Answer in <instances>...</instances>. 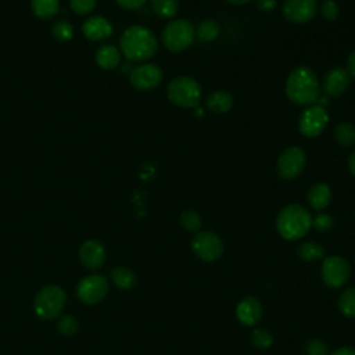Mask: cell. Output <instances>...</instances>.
Segmentation results:
<instances>
[{"mask_svg":"<svg viewBox=\"0 0 355 355\" xmlns=\"http://www.w3.org/2000/svg\"><path fill=\"white\" fill-rule=\"evenodd\" d=\"M329 123V114L319 104L308 105L300 115L298 130L305 137H318L323 133Z\"/></svg>","mask_w":355,"mask_h":355,"instance_id":"9","label":"cell"},{"mask_svg":"<svg viewBox=\"0 0 355 355\" xmlns=\"http://www.w3.org/2000/svg\"><path fill=\"white\" fill-rule=\"evenodd\" d=\"M349 86H351V78L347 69L341 67H336L330 69L322 82V89L324 94L329 97L343 96L349 89Z\"/></svg>","mask_w":355,"mask_h":355,"instance_id":"14","label":"cell"},{"mask_svg":"<svg viewBox=\"0 0 355 355\" xmlns=\"http://www.w3.org/2000/svg\"><path fill=\"white\" fill-rule=\"evenodd\" d=\"M121 51L129 61L150 60L158 50L155 35L143 25H133L125 29L119 40Z\"/></svg>","mask_w":355,"mask_h":355,"instance_id":"2","label":"cell"},{"mask_svg":"<svg viewBox=\"0 0 355 355\" xmlns=\"http://www.w3.org/2000/svg\"><path fill=\"white\" fill-rule=\"evenodd\" d=\"M162 69L153 62L140 64L129 72L130 85L140 92H147L158 87L162 82Z\"/></svg>","mask_w":355,"mask_h":355,"instance_id":"12","label":"cell"},{"mask_svg":"<svg viewBox=\"0 0 355 355\" xmlns=\"http://www.w3.org/2000/svg\"><path fill=\"white\" fill-rule=\"evenodd\" d=\"M179 223L180 226L186 230V232H190V233H197L200 232L201 229V225H202V219H201V215L194 211V209H186L180 214L179 216Z\"/></svg>","mask_w":355,"mask_h":355,"instance_id":"28","label":"cell"},{"mask_svg":"<svg viewBox=\"0 0 355 355\" xmlns=\"http://www.w3.org/2000/svg\"><path fill=\"white\" fill-rule=\"evenodd\" d=\"M220 33V26L214 19H202L196 28V36L201 42H214Z\"/></svg>","mask_w":355,"mask_h":355,"instance_id":"25","label":"cell"},{"mask_svg":"<svg viewBox=\"0 0 355 355\" xmlns=\"http://www.w3.org/2000/svg\"><path fill=\"white\" fill-rule=\"evenodd\" d=\"M194 26L182 18L169 21L161 33V42L164 47L171 53H180L186 50L194 42Z\"/></svg>","mask_w":355,"mask_h":355,"instance_id":"5","label":"cell"},{"mask_svg":"<svg viewBox=\"0 0 355 355\" xmlns=\"http://www.w3.org/2000/svg\"><path fill=\"white\" fill-rule=\"evenodd\" d=\"M305 355H329V347L323 340L312 338L305 344Z\"/></svg>","mask_w":355,"mask_h":355,"instance_id":"33","label":"cell"},{"mask_svg":"<svg viewBox=\"0 0 355 355\" xmlns=\"http://www.w3.org/2000/svg\"><path fill=\"white\" fill-rule=\"evenodd\" d=\"M83 35L90 40H104L112 33V25L104 17L96 15L89 19L82 26Z\"/></svg>","mask_w":355,"mask_h":355,"instance_id":"17","label":"cell"},{"mask_svg":"<svg viewBox=\"0 0 355 355\" xmlns=\"http://www.w3.org/2000/svg\"><path fill=\"white\" fill-rule=\"evenodd\" d=\"M334 220L329 214H318L315 218H312V227H315V230L320 232V233H326L329 230L333 229Z\"/></svg>","mask_w":355,"mask_h":355,"instance_id":"32","label":"cell"},{"mask_svg":"<svg viewBox=\"0 0 355 355\" xmlns=\"http://www.w3.org/2000/svg\"><path fill=\"white\" fill-rule=\"evenodd\" d=\"M226 1L230 3V4H233V6H244V4L250 3L251 0H226Z\"/></svg>","mask_w":355,"mask_h":355,"instance_id":"41","label":"cell"},{"mask_svg":"<svg viewBox=\"0 0 355 355\" xmlns=\"http://www.w3.org/2000/svg\"><path fill=\"white\" fill-rule=\"evenodd\" d=\"M96 62L103 69H114L121 64V53L115 46L104 44L96 51Z\"/></svg>","mask_w":355,"mask_h":355,"instance_id":"20","label":"cell"},{"mask_svg":"<svg viewBox=\"0 0 355 355\" xmlns=\"http://www.w3.org/2000/svg\"><path fill=\"white\" fill-rule=\"evenodd\" d=\"M205 107L215 114H225L233 107V97L226 90H216L207 96Z\"/></svg>","mask_w":355,"mask_h":355,"instance_id":"19","label":"cell"},{"mask_svg":"<svg viewBox=\"0 0 355 355\" xmlns=\"http://www.w3.org/2000/svg\"><path fill=\"white\" fill-rule=\"evenodd\" d=\"M338 311L349 319H355V287L345 288L337 301Z\"/></svg>","mask_w":355,"mask_h":355,"instance_id":"27","label":"cell"},{"mask_svg":"<svg viewBox=\"0 0 355 355\" xmlns=\"http://www.w3.org/2000/svg\"><path fill=\"white\" fill-rule=\"evenodd\" d=\"M225 245L222 239L209 230L197 232L191 239V251L205 262H214L223 254Z\"/></svg>","mask_w":355,"mask_h":355,"instance_id":"7","label":"cell"},{"mask_svg":"<svg viewBox=\"0 0 355 355\" xmlns=\"http://www.w3.org/2000/svg\"><path fill=\"white\" fill-rule=\"evenodd\" d=\"M338 6L334 0H323L320 4V14L326 21H334L338 17Z\"/></svg>","mask_w":355,"mask_h":355,"instance_id":"34","label":"cell"},{"mask_svg":"<svg viewBox=\"0 0 355 355\" xmlns=\"http://www.w3.org/2000/svg\"><path fill=\"white\" fill-rule=\"evenodd\" d=\"M251 341L254 344V347L259 348V349H266L269 347H272L273 344V336L268 329H255L251 334Z\"/></svg>","mask_w":355,"mask_h":355,"instance_id":"30","label":"cell"},{"mask_svg":"<svg viewBox=\"0 0 355 355\" xmlns=\"http://www.w3.org/2000/svg\"><path fill=\"white\" fill-rule=\"evenodd\" d=\"M57 330L60 334L62 336H67V337H71V336H75L78 333V329H79V322L75 316L72 315H64L61 316L58 320H57V324H55Z\"/></svg>","mask_w":355,"mask_h":355,"instance_id":"29","label":"cell"},{"mask_svg":"<svg viewBox=\"0 0 355 355\" xmlns=\"http://www.w3.org/2000/svg\"><path fill=\"white\" fill-rule=\"evenodd\" d=\"M347 72L349 78L355 79V50L351 51L349 55L347 57Z\"/></svg>","mask_w":355,"mask_h":355,"instance_id":"38","label":"cell"},{"mask_svg":"<svg viewBox=\"0 0 355 355\" xmlns=\"http://www.w3.org/2000/svg\"><path fill=\"white\" fill-rule=\"evenodd\" d=\"M318 11L316 0H286L283 3V17L293 24L309 22Z\"/></svg>","mask_w":355,"mask_h":355,"instance_id":"13","label":"cell"},{"mask_svg":"<svg viewBox=\"0 0 355 355\" xmlns=\"http://www.w3.org/2000/svg\"><path fill=\"white\" fill-rule=\"evenodd\" d=\"M168 100L179 108H197L202 92L200 83L190 76H176L166 86Z\"/></svg>","mask_w":355,"mask_h":355,"instance_id":"4","label":"cell"},{"mask_svg":"<svg viewBox=\"0 0 355 355\" xmlns=\"http://www.w3.org/2000/svg\"><path fill=\"white\" fill-rule=\"evenodd\" d=\"M96 7V0H71V8L78 15H86Z\"/></svg>","mask_w":355,"mask_h":355,"instance_id":"35","label":"cell"},{"mask_svg":"<svg viewBox=\"0 0 355 355\" xmlns=\"http://www.w3.org/2000/svg\"><path fill=\"white\" fill-rule=\"evenodd\" d=\"M32 11L37 18L50 19L58 12L60 0H32Z\"/></svg>","mask_w":355,"mask_h":355,"instance_id":"23","label":"cell"},{"mask_svg":"<svg viewBox=\"0 0 355 355\" xmlns=\"http://www.w3.org/2000/svg\"><path fill=\"white\" fill-rule=\"evenodd\" d=\"M105 257V247L98 240H87L79 248V259L82 265L92 270H96L100 266H103Z\"/></svg>","mask_w":355,"mask_h":355,"instance_id":"15","label":"cell"},{"mask_svg":"<svg viewBox=\"0 0 355 355\" xmlns=\"http://www.w3.org/2000/svg\"><path fill=\"white\" fill-rule=\"evenodd\" d=\"M67 304V294L60 286L43 287L33 300V309L40 319L53 320L58 318Z\"/></svg>","mask_w":355,"mask_h":355,"instance_id":"6","label":"cell"},{"mask_svg":"<svg viewBox=\"0 0 355 355\" xmlns=\"http://www.w3.org/2000/svg\"><path fill=\"white\" fill-rule=\"evenodd\" d=\"M333 136L341 147H352L355 144V126L349 122H340L334 126Z\"/></svg>","mask_w":355,"mask_h":355,"instance_id":"22","label":"cell"},{"mask_svg":"<svg viewBox=\"0 0 355 355\" xmlns=\"http://www.w3.org/2000/svg\"><path fill=\"white\" fill-rule=\"evenodd\" d=\"M51 33L54 36V39L60 40V42H68L72 39L73 36V28L69 22H67L65 19H60L53 25Z\"/></svg>","mask_w":355,"mask_h":355,"instance_id":"31","label":"cell"},{"mask_svg":"<svg viewBox=\"0 0 355 355\" xmlns=\"http://www.w3.org/2000/svg\"><path fill=\"white\" fill-rule=\"evenodd\" d=\"M263 313L262 304L255 297L243 298L236 306V318L244 326H255Z\"/></svg>","mask_w":355,"mask_h":355,"instance_id":"16","label":"cell"},{"mask_svg":"<svg viewBox=\"0 0 355 355\" xmlns=\"http://www.w3.org/2000/svg\"><path fill=\"white\" fill-rule=\"evenodd\" d=\"M312 227V216L301 204L286 205L276 218V230L284 240L302 239Z\"/></svg>","mask_w":355,"mask_h":355,"instance_id":"3","label":"cell"},{"mask_svg":"<svg viewBox=\"0 0 355 355\" xmlns=\"http://www.w3.org/2000/svg\"><path fill=\"white\" fill-rule=\"evenodd\" d=\"M306 164V154L298 146L283 150L277 158V173L284 180H293L301 175Z\"/></svg>","mask_w":355,"mask_h":355,"instance_id":"10","label":"cell"},{"mask_svg":"<svg viewBox=\"0 0 355 355\" xmlns=\"http://www.w3.org/2000/svg\"><path fill=\"white\" fill-rule=\"evenodd\" d=\"M116 4L125 10H137L141 6H144V3L147 0H115Z\"/></svg>","mask_w":355,"mask_h":355,"instance_id":"36","label":"cell"},{"mask_svg":"<svg viewBox=\"0 0 355 355\" xmlns=\"http://www.w3.org/2000/svg\"><path fill=\"white\" fill-rule=\"evenodd\" d=\"M348 169L351 175L355 178V150H352V153L348 157Z\"/></svg>","mask_w":355,"mask_h":355,"instance_id":"40","label":"cell"},{"mask_svg":"<svg viewBox=\"0 0 355 355\" xmlns=\"http://www.w3.org/2000/svg\"><path fill=\"white\" fill-rule=\"evenodd\" d=\"M108 290L110 283L104 275H90L78 283L76 295L83 304L93 305L103 301L108 294Z\"/></svg>","mask_w":355,"mask_h":355,"instance_id":"11","label":"cell"},{"mask_svg":"<svg viewBox=\"0 0 355 355\" xmlns=\"http://www.w3.org/2000/svg\"><path fill=\"white\" fill-rule=\"evenodd\" d=\"M255 4L258 7V10L268 12V11L275 10V7L277 6V0H255Z\"/></svg>","mask_w":355,"mask_h":355,"instance_id":"37","label":"cell"},{"mask_svg":"<svg viewBox=\"0 0 355 355\" xmlns=\"http://www.w3.org/2000/svg\"><path fill=\"white\" fill-rule=\"evenodd\" d=\"M322 280L329 288H341L351 276V268L347 259L340 255H329L322 263Z\"/></svg>","mask_w":355,"mask_h":355,"instance_id":"8","label":"cell"},{"mask_svg":"<svg viewBox=\"0 0 355 355\" xmlns=\"http://www.w3.org/2000/svg\"><path fill=\"white\" fill-rule=\"evenodd\" d=\"M110 277H111L112 283L121 290H130L136 284L135 272L125 266H115L111 270Z\"/></svg>","mask_w":355,"mask_h":355,"instance_id":"21","label":"cell"},{"mask_svg":"<svg viewBox=\"0 0 355 355\" xmlns=\"http://www.w3.org/2000/svg\"><path fill=\"white\" fill-rule=\"evenodd\" d=\"M330 201H331V190L326 183L319 182L309 187L306 193V202L312 209L322 211L330 204Z\"/></svg>","mask_w":355,"mask_h":355,"instance_id":"18","label":"cell"},{"mask_svg":"<svg viewBox=\"0 0 355 355\" xmlns=\"http://www.w3.org/2000/svg\"><path fill=\"white\" fill-rule=\"evenodd\" d=\"M284 92L288 100L294 104L312 105L320 98V83L311 68L301 65L288 73Z\"/></svg>","mask_w":355,"mask_h":355,"instance_id":"1","label":"cell"},{"mask_svg":"<svg viewBox=\"0 0 355 355\" xmlns=\"http://www.w3.org/2000/svg\"><path fill=\"white\" fill-rule=\"evenodd\" d=\"M150 7L157 17L169 19L178 14L179 1L178 0H150Z\"/></svg>","mask_w":355,"mask_h":355,"instance_id":"24","label":"cell"},{"mask_svg":"<svg viewBox=\"0 0 355 355\" xmlns=\"http://www.w3.org/2000/svg\"><path fill=\"white\" fill-rule=\"evenodd\" d=\"M329 355H355V348H351V347H341L336 351H333L331 354Z\"/></svg>","mask_w":355,"mask_h":355,"instance_id":"39","label":"cell"},{"mask_svg":"<svg viewBox=\"0 0 355 355\" xmlns=\"http://www.w3.org/2000/svg\"><path fill=\"white\" fill-rule=\"evenodd\" d=\"M298 257L305 262H313L324 255V248L315 241H304L297 248Z\"/></svg>","mask_w":355,"mask_h":355,"instance_id":"26","label":"cell"}]
</instances>
